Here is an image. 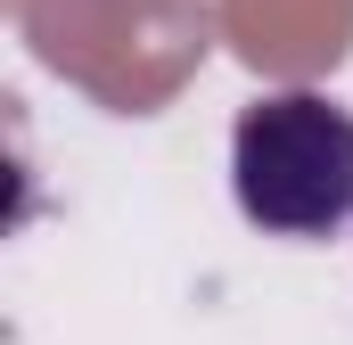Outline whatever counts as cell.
Returning a JSON list of instances; mask_svg holds the SVG:
<instances>
[{"instance_id": "obj_1", "label": "cell", "mask_w": 353, "mask_h": 345, "mask_svg": "<svg viewBox=\"0 0 353 345\" xmlns=\"http://www.w3.org/2000/svg\"><path fill=\"white\" fill-rule=\"evenodd\" d=\"M230 197L263 239H337L353 222V115L329 90H271L230 124Z\"/></svg>"}]
</instances>
